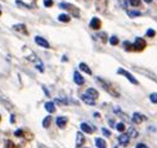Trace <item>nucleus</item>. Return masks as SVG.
Segmentation results:
<instances>
[{"mask_svg":"<svg viewBox=\"0 0 157 148\" xmlns=\"http://www.w3.org/2000/svg\"><path fill=\"white\" fill-rule=\"evenodd\" d=\"M96 82H99V85H100L106 92H109V95H111L112 97H120V94L116 91V88H115L113 86H111V83H109L107 81H105L104 79L96 77Z\"/></svg>","mask_w":157,"mask_h":148,"instance_id":"obj_1","label":"nucleus"},{"mask_svg":"<svg viewBox=\"0 0 157 148\" xmlns=\"http://www.w3.org/2000/svg\"><path fill=\"white\" fill-rule=\"evenodd\" d=\"M59 8L67 10V11H69L72 16H75V17H80V10H78V8H77V6H75V5H72V4L60 3V4H59Z\"/></svg>","mask_w":157,"mask_h":148,"instance_id":"obj_2","label":"nucleus"},{"mask_svg":"<svg viewBox=\"0 0 157 148\" xmlns=\"http://www.w3.org/2000/svg\"><path fill=\"white\" fill-rule=\"evenodd\" d=\"M146 47V41L142 38H136L135 43L131 44L130 46V51H142Z\"/></svg>","mask_w":157,"mask_h":148,"instance_id":"obj_3","label":"nucleus"},{"mask_svg":"<svg viewBox=\"0 0 157 148\" xmlns=\"http://www.w3.org/2000/svg\"><path fill=\"white\" fill-rule=\"evenodd\" d=\"M117 73H120V75H124L131 83H133V85H139V81H137L128 71H126V70H124V68H119V70H117Z\"/></svg>","mask_w":157,"mask_h":148,"instance_id":"obj_4","label":"nucleus"},{"mask_svg":"<svg viewBox=\"0 0 157 148\" xmlns=\"http://www.w3.org/2000/svg\"><path fill=\"white\" fill-rule=\"evenodd\" d=\"M95 4H96V10L99 13H105L107 9V0H95Z\"/></svg>","mask_w":157,"mask_h":148,"instance_id":"obj_5","label":"nucleus"},{"mask_svg":"<svg viewBox=\"0 0 157 148\" xmlns=\"http://www.w3.org/2000/svg\"><path fill=\"white\" fill-rule=\"evenodd\" d=\"M15 136L16 137H24L28 141H31L33 139V135L30 132L28 133L26 131H24V129H17V131H15Z\"/></svg>","mask_w":157,"mask_h":148,"instance_id":"obj_6","label":"nucleus"},{"mask_svg":"<svg viewBox=\"0 0 157 148\" xmlns=\"http://www.w3.org/2000/svg\"><path fill=\"white\" fill-rule=\"evenodd\" d=\"M80 127H81V131L82 132H85V133H94L95 132V127L92 126V124H89V123H86V122H82L81 124H80Z\"/></svg>","mask_w":157,"mask_h":148,"instance_id":"obj_7","label":"nucleus"},{"mask_svg":"<svg viewBox=\"0 0 157 148\" xmlns=\"http://www.w3.org/2000/svg\"><path fill=\"white\" fill-rule=\"evenodd\" d=\"M35 43H36L39 46L44 47V49H49V47H50V44H49L44 38H41V36H36V38H35Z\"/></svg>","mask_w":157,"mask_h":148,"instance_id":"obj_8","label":"nucleus"},{"mask_svg":"<svg viewBox=\"0 0 157 148\" xmlns=\"http://www.w3.org/2000/svg\"><path fill=\"white\" fill-rule=\"evenodd\" d=\"M146 120V117L144 116V115H141V113H137V112H135L133 115H132V122L135 123V124H140L142 121H145Z\"/></svg>","mask_w":157,"mask_h":148,"instance_id":"obj_9","label":"nucleus"},{"mask_svg":"<svg viewBox=\"0 0 157 148\" xmlns=\"http://www.w3.org/2000/svg\"><path fill=\"white\" fill-rule=\"evenodd\" d=\"M90 28L94 30H99L101 28V20L97 19V17H92L91 21H90Z\"/></svg>","mask_w":157,"mask_h":148,"instance_id":"obj_10","label":"nucleus"},{"mask_svg":"<svg viewBox=\"0 0 157 148\" xmlns=\"http://www.w3.org/2000/svg\"><path fill=\"white\" fill-rule=\"evenodd\" d=\"M84 143H85V136H84V133L82 132H77V135H76V147L80 148L81 146H84Z\"/></svg>","mask_w":157,"mask_h":148,"instance_id":"obj_11","label":"nucleus"},{"mask_svg":"<svg viewBox=\"0 0 157 148\" xmlns=\"http://www.w3.org/2000/svg\"><path fill=\"white\" fill-rule=\"evenodd\" d=\"M119 143L121 144V146H124V147H126L128 143H130V136L128 135H126V133H122L121 136H119Z\"/></svg>","mask_w":157,"mask_h":148,"instance_id":"obj_12","label":"nucleus"},{"mask_svg":"<svg viewBox=\"0 0 157 148\" xmlns=\"http://www.w3.org/2000/svg\"><path fill=\"white\" fill-rule=\"evenodd\" d=\"M74 81H75L76 85H84L85 83L84 77L81 76V73L77 72V71H75V73H74Z\"/></svg>","mask_w":157,"mask_h":148,"instance_id":"obj_13","label":"nucleus"},{"mask_svg":"<svg viewBox=\"0 0 157 148\" xmlns=\"http://www.w3.org/2000/svg\"><path fill=\"white\" fill-rule=\"evenodd\" d=\"M66 123H67V117H65V116H60V117L56 118V124H57V127L65 128Z\"/></svg>","mask_w":157,"mask_h":148,"instance_id":"obj_14","label":"nucleus"},{"mask_svg":"<svg viewBox=\"0 0 157 148\" xmlns=\"http://www.w3.org/2000/svg\"><path fill=\"white\" fill-rule=\"evenodd\" d=\"M13 29H14L15 31L23 32L24 35H28V34H29V32H28V30H26V26H25V24H16V25H14V26H13Z\"/></svg>","mask_w":157,"mask_h":148,"instance_id":"obj_15","label":"nucleus"},{"mask_svg":"<svg viewBox=\"0 0 157 148\" xmlns=\"http://www.w3.org/2000/svg\"><path fill=\"white\" fill-rule=\"evenodd\" d=\"M86 95H87L90 98L96 100L97 97H99V92H97L95 88H87V90H86Z\"/></svg>","mask_w":157,"mask_h":148,"instance_id":"obj_16","label":"nucleus"},{"mask_svg":"<svg viewBox=\"0 0 157 148\" xmlns=\"http://www.w3.org/2000/svg\"><path fill=\"white\" fill-rule=\"evenodd\" d=\"M80 98L86 103V105H89V106H95V100H92V98H90L86 94H84V95H81L80 96Z\"/></svg>","mask_w":157,"mask_h":148,"instance_id":"obj_17","label":"nucleus"},{"mask_svg":"<svg viewBox=\"0 0 157 148\" xmlns=\"http://www.w3.org/2000/svg\"><path fill=\"white\" fill-rule=\"evenodd\" d=\"M45 108L49 113H55V111H56V107H55V103L54 102H46L45 103Z\"/></svg>","mask_w":157,"mask_h":148,"instance_id":"obj_18","label":"nucleus"},{"mask_svg":"<svg viewBox=\"0 0 157 148\" xmlns=\"http://www.w3.org/2000/svg\"><path fill=\"white\" fill-rule=\"evenodd\" d=\"M78 68L82 70L85 73H87V75H91V73H92V71L90 70V67H89L85 62H80V65H78Z\"/></svg>","mask_w":157,"mask_h":148,"instance_id":"obj_19","label":"nucleus"},{"mask_svg":"<svg viewBox=\"0 0 157 148\" xmlns=\"http://www.w3.org/2000/svg\"><path fill=\"white\" fill-rule=\"evenodd\" d=\"M94 36H96L97 39H100L104 44H106V43H107V40H109V39H107L106 32H99V34H96V35H94Z\"/></svg>","mask_w":157,"mask_h":148,"instance_id":"obj_20","label":"nucleus"},{"mask_svg":"<svg viewBox=\"0 0 157 148\" xmlns=\"http://www.w3.org/2000/svg\"><path fill=\"white\" fill-rule=\"evenodd\" d=\"M95 143H96V147L97 148H106V142L102 139V138H96L95 139Z\"/></svg>","mask_w":157,"mask_h":148,"instance_id":"obj_21","label":"nucleus"},{"mask_svg":"<svg viewBox=\"0 0 157 148\" xmlns=\"http://www.w3.org/2000/svg\"><path fill=\"white\" fill-rule=\"evenodd\" d=\"M57 20L59 21H63V23H69L70 21V16L67 14H60L57 16Z\"/></svg>","mask_w":157,"mask_h":148,"instance_id":"obj_22","label":"nucleus"},{"mask_svg":"<svg viewBox=\"0 0 157 148\" xmlns=\"http://www.w3.org/2000/svg\"><path fill=\"white\" fill-rule=\"evenodd\" d=\"M127 15L130 17H137V16H141V13L137 10H127Z\"/></svg>","mask_w":157,"mask_h":148,"instance_id":"obj_23","label":"nucleus"},{"mask_svg":"<svg viewBox=\"0 0 157 148\" xmlns=\"http://www.w3.org/2000/svg\"><path fill=\"white\" fill-rule=\"evenodd\" d=\"M50 124H51V116H48V117L43 121V127H44V128H48Z\"/></svg>","mask_w":157,"mask_h":148,"instance_id":"obj_24","label":"nucleus"},{"mask_svg":"<svg viewBox=\"0 0 157 148\" xmlns=\"http://www.w3.org/2000/svg\"><path fill=\"white\" fill-rule=\"evenodd\" d=\"M116 129H117L119 132H125L126 126H125L122 122H120V123H117V124H116Z\"/></svg>","mask_w":157,"mask_h":148,"instance_id":"obj_25","label":"nucleus"},{"mask_svg":"<svg viewBox=\"0 0 157 148\" xmlns=\"http://www.w3.org/2000/svg\"><path fill=\"white\" fill-rule=\"evenodd\" d=\"M127 135H128L130 137H133V138L139 136V133H137V131H136L135 128H132V127H131V128H128V133H127Z\"/></svg>","mask_w":157,"mask_h":148,"instance_id":"obj_26","label":"nucleus"},{"mask_svg":"<svg viewBox=\"0 0 157 148\" xmlns=\"http://www.w3.org/2000/svg\"><path fill=\"white\" fill-rule=\"evenodd\" d=\"M109 41H110V44H111L112 46H115V45H117V44H119V39H117L116 36H111Z\"/></svg>","mask_w":157,"mask_h":148,"instance_id":"obj_27","label":"nucleus"},{"mask_svg":"<svg viewBox=\"0 0 157 148\" xmlns=\"http://www.w3.org/2000/svg\"><path fill=\"white\" fill-rule=\"evenodd\" d=\"M117 2H119L120 6H121L122 9H126V8H127V4H128V0H117Z\"/></svg>","mask_w":157,"mask_h":148,"instance_id":"obj_28","label":"nucleus"},{"mask_svg":"<svg viewBox=\"0 0 157 148\" xmlns=\"http://www.w3.org/2000/svg\"><path fill=\"white\" fill-rule=\"evenodd\" d=\"M6 148H20L19 146H16L14 142L11 141H6Z\"/></svg>","mask_w":157,"mask_h":148,"instance_id":"obj_29","label":"nucleus"},{"mask_svg":"<svg viewBox=\"0 0 157 148\" xmlns=\"http://www.w3.org/2000/svg\"><path fill=\"white\" fill-rule=\"evenodd\" d=\"M128 2L132 6H140L141 5V0H128Z\"/></svg>","mask_w":157,"mask_h":148,"instance_id":"obj_30","label":"nucleus"},{"mask_svg":"<svg viewBox=\"0 0 157 148\" xmlns=\"http://www.w3.org/2000/svg\"><path fill=\"white\" fill-rule=\"evenodd\" d=\"M150 100H151L152 103H157V94L156 92H153V94L150 95Z\"/></svg>","mask_w":157,"mask_h":148,"instance_id":"obj_31","label":"nucleus"},{"mask_svg":"<svg viewBox=\"0 0 157 148\" xmlns=\"http://www.w3.org/2000/svg\"><path fill=\"white\" fill-rule=\"evenodd\" d=\"M36 67H37V70L40 71V72H44V66H43V62H41V60H39V61L36 62Z\"/></svg>","mask_w":157,"mask_h":148,"instance_id":"obj_32","label":"nucleus"},{"mask_svg":"<svg viewBox=\"0 0 157 148\" xmlns=\"http://www.w3.org/2000/svg\"><path fill=\"white\" fill-rule=\"evenodd\" d=\"M146 35L148 36V38H153V36L156 35V31H155L153 29H148V30L146 31Z\"/></svg>","mask_w":157,"mask_h":148,"instance_id":"obj_33","label":"nucleus"},{"mask_svg":"<svg viewBox=\"0 0 157 148\" xmlns=\"http://www.w3.org/2000/svg\"><path fill=\"white\" fill-rule=\"evenodd\" d=\"M44 5L46 8H50V6L54 5V2H52V0H44Z\"/></svg>","mask_w":157,"mask_h":148,"instance_id":"obj_34","label":"nucleus"},{"mask_svg":"<svg viewBox=\"0 0 157 148\" xmlns=\"http://www.w3.org/2000/svg\"><path fill=\"white\" fill-rule=\"evenodd\" d=\"M16 4H17V5H21V6H24V8H31L30 5H28V4H24V3L21 2V0H16Z\"/></svg>","mask_w":157,"mask_h":148,"instance_id":"obj_35","label":"nucleus"},{"mask_svg":"<svg viewBox=\"0 0 157 148\" xmlns=\"http://www.w3.org/2000/svg\"><path fill=\"white\" fill-rule=\"evenodd\" d=\"M102 133H104L106 137H110V136H111V132L109 131V129H106V128H102Z\"/></svg>","mask_w":157,"mask_h":148,"instance_id":"obj_36","label":"nucleus"},{"mask_svg":"<svg viewBox=\"0 0 157 148\" xmlns=\"http://www.w3.org/2000/svg\"><path fill=\"white\" fill-rule=\"evenodd\" d=\"M136 148H148V147H147L145 143H139V144L136 146Z\"/></svg>","mask_w":157,"mask_h":148,"instance_id":"obj_37","label":"nucleus"},{"mask_svg":"<svg viewBox=\"0 0 157 148\" xmlns=\"http://www.w3.org/2000/svg\"><path fill=\"white\" fill-rule=\"evenodd\" d=\"M43 88H44V92H45V95H46V96L49 97V96H50V94H49V91H48V90H46L45 87H43Z\"/></svg>","mask_w":157,"mask_h":148,"instance_id":"obj_38","label":"nucleus"},{"mask_svg":"<svg viewBox=\"0 0 157 148\" xmlns=\"http://www.w3.org/2000/svg\"><path fill=\"white\" fill-rule=\"evenodd\" d=\"M144 2H145V3H147V4H150V3L152 2V0H144Z\"/></svg>","mask_w":157,"mask_h":148,"instance_id":"obj_39","label":"nucleus"},{"mask_svg":"<svg viewBox=\"0 0 157 148\" xmlns=\"http://www.w3.org/2000/svg\"><path fill=\"white\" fill-rule=\"evenodd\" d=\"M0 16H2V10H0Z\"/></svg>","mask_w":157,"mask_h":148,"instance_id":"obj_40","label":"nucleus"},{"mask_svg":"<svg viewBox=\"0 0 157 148\" xmlns=\"http://www.w3.org/2000/svg\"><path fill=\"white\" fill-rule=\"evenodd\" d=\"M0 121H2V116H0Z\"/></svg>","mask_w":157,"mask_h":148,"instance_id":"obj_41","label":"nucleus"},{"mask_svg":"<svg viewBox=\"0 0 157 148\" xmlns=\"http://www.w3.org/2000/svg\"><path fill=\"white\" fill-rule=\"evenodd\" d=\"M115 148H117V147H115Z\"/></svg>","mask_w":157,"mask_h":148,"instance_id":"obj_42","label":"nucleus"},{"mask_svg":"<svg viewBox=\"0 0 157 148\" xmlns=\"http://www.w3.org/2000/svg\"><path fill=\"white\" fill-rule=\"evenodd\" d=\"M86 2H87V0H86Z\"/></svg>","mask_w":157,"mask_h":148,"instance_id":"obj_43","label":"nucleus"}]
</instances>
